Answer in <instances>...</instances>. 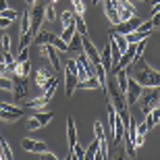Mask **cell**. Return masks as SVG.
<instances>
[{"label": "cell", "mask_w": 160, "mask_h": 160, "mask_svg": "<svg viewBox=\"0 0 160 160\" xmlns=\"http://www.w3.org/2000/svg\"><path fill=\"white\" fill-rule=\"evenodd\" d=\"M133 79H135L143 89H148V88H160V73L156 71V69H152L148 62H142V65L137 67L135 73H133Z\"/></svg>", "instance_id": "cell-1"}, {"label": "cell", "mask_w": 160, "mask_h": 160, "mask_svg": "<svg viewBox=\"0 0 160 160\" xmlns=\"http://www.w3.org/2000/svg\"><path fill=\"white\" fill-rule=\"evenodd\" d=\"M139 108H142V112L143 114H148L152 112L156 106H158V102H160V92L158 88H148L146 92H142V96H139Z\"/></svg>", "instance_id": "cell-2"}, {"label": "cell", "mask_w": 160, "mask_h": 160, "mask_svg": "<svg viewBox=\"0 0 160 160\" xmlns=\"http://www.w3.org/2000/svg\"><path fill=\"white\" fill-rule=\"evenodd\" d=\"M65 88H67V96L71 98L75 94V89H77V83H79V77H77V65H75V60H67L65 65Z\"/></svg>", "instance_id": "cell-3"}, {"label": "cell", "mask_w": 160, "mask_h": 160, "mask_svg": "<svg viewBox=\"0 0 160 160\" xmlns=\"http://www.w3.org/2000/svg\"><path fill=\"white\" fill-rule=\"evenodd\" d=\"M44 23V6L42 4H33V8H29V31L27 33H38Z\"/></svg>", "instance_id": "cell-4"}, {"label": "cell", "mask_w": 160, "mask_h": 160, "mask_svg": "<svg viewBox=\"0 0 160 160\" xmlns=\"http://www.w3.org/2000/svg\"><path fill=\"white\" fill-rule=\"evenodd\" d=\"M139 23H142L139 17H131V19H127V21H121V23L112 25L108 33H123V36H127V33H131V31H135L137 27H139Z\"/></svg>", "instance_id": "cell-5"}, {"label": "cell", "mask_w": 160, "mask_h": 160, "mask_svg": "<svg viewBox=\"0 0 160 160\" xmlns=\"http://www.w3.org/2000/svg\"><path fill=\"white\" fill-rule=\"evenodd\" d=\"M94 135H96V142H98V154H102L106 158L108 156V139H106V133H104V125L100 121L94 123Z\"/></svg>", "instance_id": "cell-6"}, {"label": "cell", "mask_w": 160, "mask_h": 160, "mask_svg": "<svg viewBox=\"0 0 160 160\" xmlns=\"http://www.w3.org/2000/svg\"><path fill=\"white\" fill-rule=\"evenodd\" d=\"M54 114L52 112H48V110H42V112H36L33 117H31L29 121H27V129L29 131H36L40 129V127H44V125H48L50 121H52Z\"/></svg>", "instance_id": "cell-7"}, {"label": "cell", "mask_w": 160, "mask_h": 160, "mask_svg": "<svg viewBox=\"0 0 160 160\" xmlns=\"http://www.w3.org/2000/svg\"><path fill=\"white\" fill-rule=\"evenodd\" d=\"M40 54H42V56H46V58L50 60V65H52L54 71H58V69H60V56H58V50H56L52 44L40 46Z\"/></svg>", "instance_id": "cell-8"}, {"label": "cell", "mask_w": 160, "mask_h": 160, "mask_svg": "<svg viewBox=\"0 0 160 160\" xmlns=\"http://www.w3.org/2000/svg\"><path fill=\"white\" fill-rule=\"evenodd\" d=\"M143 88L139 85V83L135 81L133 77H129V83H127V92H125V100H127V104H133V102L139 100V96H142Z\"/></svg>", "instance_id": "cell-9"}, {"label": "cell", "mask_w": 160, "mask_h": 160, "mask_svg": "<svg viewBox=\"0 0 160 160\" xmlns=\"http://www.w3.org/2000/svg\"><path fill=\"white\" fill-rule=\"evenodd\" d=\"M12 96L17 102L27 96V77H12Z\"/></svg>", "instance_id": "cell-10"}, {"label": "cell", "mask_w": 160, "mask_h": 160, "mask_svg": "<svg viewBox=\"0 0 160 160\" xmlns=\"http://www.w3.org/2000/svg\"><path fill=\"white\" fill-rule=\"evenodd\" d=\"M54 75V69L52 71H50V69H48V67H40V69H36V71H33V83H36L38 88H46V83H48V79L52 77Z\"/></svg>", "instance_id": "cell-11"}, {"label": "cell", "mask_w": 160, "mask_h": 160, "mask_svg": "<svg viewBox=\"0 0 160 160\" xmlns=\"http://www.w3.org/2000/svg\"><path fill=\"white\" fill-rule=\"evenodd\" d=\"M21 146H23V150L33 152V154H42V152L48 150V146L44 142H36V139H31V137H25L23 142H21Z\"/></svg>", "instance_id": "cell-12"}, {"label": "cell", "mask_w": 160, "mask_h": 160, "mask_svg": "<svg viewBox=\"0 0 160 160\" xmlns=\"http://www.w3.org/2000/svg\"><path fill=\"white\" fill-rule=\"evenodd\" d=\"M54 38H56V33H52V31H48V29H40L36 33V38H33V44L36 46H46V44H52Z\"/></svg>", "instance_id": "cell-13"}, {"label": "cell", "mask_w": 160, "mask_h": 160, "mask_svg": "<svg viewBox=\"0 0 160 160\" xmlns=\"http://www.w3.org/2000/svg\"><path fill=\"white\" fill-rule=\"evenodd\" d=\"M67 137H69V148H73L77 143V123L73 117L67 119Z\"/></svg>", "instance_id": "cell-14"}, {"label": "cell", "mask_w": 160, "mask_h": 160, "mask_svg": "<svg viewBox=\"0 0 160 160\" xmlns=\"http://www.w3.org/2000/svg\"><path fill=\"white\" fill-rule=\"evenodd\" d=\"M143 123H146L148 131H150V129H154L156 125L160 123V108L156 106L154 110H152V112H148V114H146V121H143Z\"/></svg>", "instance_id": "cell-15"}, {"label": "cell", "mask_w": 160, "mask_h": 160, "mask_svg": "<svg viewBox=\"0 0 160 160\" xmlns=\"http://www.w3.org/2000/svg\"><path fill=\"white\" fill-rule=\"evenodd\" d=\"M56 88H58V77H56V75H52V77L48 79V83H46V88H44V98H46V100H50V98H52L54 96V92H56Z\"/></svg>", "instance_id": "cell-16"}, {"label": "cell", "mask_w": 160, "mask_h": 160, "mask_svg": "<svg viewBox=\"0 0 160 160\" xmlns=\"http://www.w3.org/2000/svg\"><path fill=\"white\" fill-rule=\"evenodd\" d=\"M50 100H46L44 96L40 98H33V100H25V108H31V110H42V108H46V104Z\"/></svg>", "instance_id": "cell-17"}, {"label": "cell", "mask_w": 160, "mask_h": 160, "mask_svg": "<svg viewBox=\"0 0 160 160\" xmlns=\"http://www.w3.org/2000/svg\"><path fill=\"white\" fill-rule=\"evenodd\" d=\"M83 36H79L77 31H75V33H73V38H71V42H69V44H67V46H69V50H73V52H81L83 50Z\"/></svg>", "instance_id": "cell-18"}, {"label": "cell", "mask_w": 160, "mask_h": 160, "mask_svg": "<svg viewBox=\"0 0 160 160\" xmlns=\"http://www.w3.org/2000/svg\"><path fill=\"white\" fill-rule=\"evenodd\" d=\"M77 89H100V81H98V77H89L85 81H79Z\"/></svg>", "instance_id": "cell-19"}, {"label": "cell", "mask_w": 160, "mask_h": 160, "mask_svg": "<svg viewBox=\"0 0 160 160\" xmlns=\"http://www.w3.org/2000/svg\"><path fill=\"white\" fill-rule=\"evenodd\" d=\"M146 38H150V33H142V31H131V33H127L125 36V40H127V44H137V42L146 40Z\"/></svg>", "instance_id": "cell-20"}, {"label": "cell", "mask_w": 160, "mask_h": 160, "mask_svg": "<svg viewBox=\"0 0 160 160\" xmlns=\"http://www.w3.org/2000/svg\"><path fill=\"white\" fill-rule=\"evenodd\" d=\"M100 60H102V65H104V69H110V71H112V56H110V46H108V44H106V48L102 50Z\"/></svg>", "instance_id": "cell-21"}, {"label": "cell", "mask_w": 160, "mask_h": 160, "mask_svg": "<svg viewBox=\"0 0 160 160\" xmlns=\"http://www.w3.org/2000/svg\"><path fill=\"white\" fill-rule=\"evenodd\" d=\"M60 21H62V29L75 25V12H73V11H65L62 15H60Z\"/></svg>", "instance_id": "cell-22"}, {"label": "cell", "mask_w": 160, "mask_h": 160, "mask_svg": "<svg viewBox=\"0 0 160 160\" xmlns=\"http://www.w3.org/2000/svg\"><path fill=\"white\" fill-rule=\"evenodd\" d=\"M110 38L114 40V44L119 46L121 54H123L125 50H127V46H129V44H127V40H125V36H123V33H110Z\"/></svg>", "instance_id": "cell-23"}, {"label": "cell", "mask_w": 160, "mask_h": 160, "mask_svg": "<svg viewBox=\"0 0 160 160\" xmlns=\"http://www.w3.org/2000/svg\"><path fill=\"white\" fill-rule=\"evenodd\" d=\"M0 108L2 110H8V112L17 114V117H23V108H19L17 104H8V102H0Z\"/></svg>", "instance_id": "cell-24"}, {"label": "cell", "mask_w": 160, "mask_h": 160, "mask_svg": "<svg viewBox=\"0 0 160 160\" xmlns=\"http://www.w3.org/2000/svg\"><path fill=\"white\" fill-rule=\"evenodd\" d=\"M75 29H77L79 36H88V25H85L83 17H77V15H75Z\"/></svg>", "instance_id": "cell-25"}, {"label": "cell", "mask_w": 160, "mask_h": 160, "mask_svg": "<svg viewBox=\"0 0 160 160\" xmlns=\"http://www.w3.org/2000/svg\"><path fill=\"white\" fill-rule=\"evenodd\" d=\"M21 117H17V114H12V112H8V110H2L0 108V121L2 123H15V121H19Z\"/></svg>", "instance_id": "cell-26"}, {"label": "cell", "mask_w": 160, "mask_h": 160, "mask_svg": "<svg viewBox=\"0 0 160 160\" xmlns=\"http://www.w3.org/2000/svg\"><path fill=\"white\" fill-rule=\"evenodd\" d=\"M73 2V12L77 15V17H83L85 15V4H83V0H71Z\"/></svg>", "instance_id": "cell-27"}, {"label": "cell", "mask_w": 160, "mask_h": 160, "mask_svg": "<svg viewBox=\"0 0 160 160\" xmlns=\"http://www.w3.org/2000/svg\"><path fill=\"white\" fill-rule=\"evenodd\" d=\"M54 19H56V11H54V6L52 4L44 6V21H50V23H52Z\"/></svg>", "instance_id": "cell-28"}, {"label": "cell", "mask_w": 160, "mask_h": 160, "mask_svg": "<svg viewBox=\"0 0 160 160\" xmlns=\"http://www.w3.org/2000/svg\"><path fill=\"white\" fill-rule=\"evenodd\" d=\"M27 31H29V11L21 15V33H27Z\"/></svg>", "instance_id": "cell-29"}, {"label": "cell", "mask_w": 160, "mask_h": 160, "mask_svg": "<svg viewBox=\"0 0 160 160\" xmlns=\"http://www.w3.org/2000/svg\"><path fill=\"white\" fill-rule=\"evenodd\" d=\"M0 44H2V52H11L12 40H11V36H8V33H4V36L0 38Z\"/></svg>", "instance_id": "cell-30"}, {"label": "cell", "mask_w": 160, "mask_h": 160, "mask_svg": "<svg viewBox=\"0 0 160 160\" xmlns=\"http://www.w3.org/2000/svg\"><path fill=\"white\" fill-rule=\"evenodd\" d=\"M31 40H33V36H31V33H23V36H21V42H19V50L27 48L31 44Z\"/></svg>", "instance_id": "cell-31"}, {"label": "cell", "mask_w": 160, "mask_h": 160, "mask_svg": "<svg viewBox=\"0 0 160 160\" xmlns=\"http://www.w3.org/2000/svg\"><path fill=\"white\" fill-rule=\"evenodd\" d=\"M0 89L12 92V79L11 77H0Z\"/></svg>", "instance_id": "cell-32"}, {"label": "cell", "mask_w": 160, "mask_h": 160, "mask_svg": "<svg viewBox=\"0 0 160 160\" xmlns=\"http://www.w3.org/2000/svg\"><path fill=\"white\" fill-rule=\"evenodd\" d=\"M52 46L56 48V50H62V52H67V50H69V46H67V44H65V42H62V40H60L58 36L54 38V42H52Z\"/></svg>", "instance_id": "cell-33"}, {"label": "cell", "mask_w": 160, "mask_h": 160, "mask_svg": "<svg viewBox=\"0 0 160 160\" xmlns=\"http://www.w3.org/2000/svg\"><path fill=\"white\" fill-rule=\"evenodd\" d=\"M152 27H154V25H152V21H142V23H139V27H137V31H142V33H150V31H152Z\"/></svg>", "instance_id": "cell-34"}, {"label": "cell", "mask_w": 160, "mask_h": 160, "mask_svg": "<svg viewBox=\"0 0 160 160\" xmlns=\"http://www.w3.org/2000/svg\"><path fill=\"white\" fill-rule=\"evenodd\" d=\"M0 17H6V19H11V21H15V19H17V11H12V8H4V11L0 12Z\"/></svg>", "instance_id": "cell-35"}, {"label": "cell", "mask_w": 160, "mask_h": 160, "mask_svg": "<svg viewBox=\"0 0 160 160\" xmlns=\"http://www.w3.org/2000/svg\"><path fill=\"white\" fill-rule=\"evenodd\" d=\"M40 158H42V160H60L56 154H52V152H48V150H46V152H42V154H40Z\"/></svg>", "instance_id": "cell-36"}, {"label": "cell", "mask_w": 160, "mask_h": 160, "mask_svg": "<svg viewBox=\"0 0 160 160\" xmlns=\"http://www.w3.org/2000/svg\"><path fill=\"white\" fill-rule=\"evenodd\" d=\"M25 60H29V52H27V48H23L17 56V62H25Z\"/></svg>", "instance_id": "cell-37"}, {"label": "cell", "mask_w": 160, "mask_h": 160, "mask_svg": "<svg viewBox=\"0 0 160 160\" xmlns=\"http://www.w3.org/2000/svg\"><path fill=\"white\" fill-rule=\"evenodd\" d=\"M15 60H17V58H15V56H12L11 52H4V62H6V67H8V65H12Z\"/></svg>", "instance_id": "cell-38"}, {"label": "cell", "mask_w": 160, "mask_h": 160, "mask_svg": "<svg viewBox=\"0 0 160 160\" xmlns=\"http://www.w3.org/2000/svg\"><path fill=\"white\" fill-rule=\"evenodd\" d=\"M11 23H12L11 19H6V17H0V29H6V27H8Z\"/></svg>", "instance_id": "cell-39"}, {"label": "cell", "mask_w": 160, "mask_h": 160, "mask_svg": "<svg viewBox=\"0 0 160 160\" xmlns=\"http://www.w3.org/2000/svg\"><path fill=\"white\" fill-rule=\"evenodd\" d=\"M8 75V67H6V62H0V77H6Z\"/></svg>", "instance_id": "cell-40"}, {"label": "cell", "mask_w": 160, "mask_h": 160, "mask_svg": "<svg viewBox=\"0 0 160 160\" xmlns=\"http://www.w3.org/2000/svg\"><path fill=\"white\" fill-rule=\"evenodd\" d=\"M152 25H154V27H160V12H154V17H152Z\"/></svg>", "instance_id": "cell-41"}, {"label": "cell", "mask_w": 160, "mask_h": 160, "mask_svg": "<svg viewBox=\"0 0 160 160\" xmlns=\"http://www.w3.org/2000/svg\"><path fill=\"white\" fill-rule=\"evenodd\" d=\"M110 160H127V156H125V152H117V156H112Z\"/></svg>", "instance_id": "cell-42"}, {"label": "cell", "mask_w": 160, "mask_h": 160, "mask_svg": "<svg viewBox=\"0 0 160 160\" xmlns=\"http://www.w3.org/2000/svg\"><path fill=\"white\" fill-rule=\"evenodd\" d=\"M4 8H8V0H0V12L4 11Z\"/></svg>", "instance_id": "cell-43"}, {"label": "cell", "mask_w": 160, "mask_h": 160, "mask_svg": "<svg viewBox=\"0 0 160 160\" xmlns=\"http://www.w3.org/2000/svg\"><path fill=\"white\" fill-rule=\"evenodd\" d=\"M152 6H154V12H160V2L158 4H152Z\"/></svg>", "instance_id": "cell-44"}, {"label": "cell", "mask_w": 160, "mask_h": 160, "mask_svg": "<svg viewBox=\"0 0 160 160\" xmlns=\"http://www.w3.org/2000/svg\"><path fill=\"white\" fill-rule=\"evenodd\" d=\"M0 62H4V52H0Z\"/></svg>", "instance_id": "cell-45"}, {"label": "cell", "mask_w": 160, "mask_h": 160, "mask_svg": "<svg viewBox=\"0 0 160 160\" xmlns=\"http://www.w3.org/2000/svg\"><path fill=\"white\" fill-rule=\"evenodd\" d=\"M25 2H27L29 6H33V2H36V0H25Z\"/></svg>", "instance_id": "cell-46"}, {"label": "cell", "mask_w": 160, "mask_h": 160, "mask_svg": "<svg viewBox=\"0 0 160 160\" xmlns=\"http://www.w3.org/2000/svg\"><path fill=\"white\" fill-rule=\"evenodd\" d=\"M92 2H94V4H100V0H92Z\"/></svg>", "instance_id": "cell-47"}, {"label": "cell", "mask_w": 160, "mask_h": 160, "mask_svg": "<svg viewBox=\"0 0 160 160\" xmlns=\"http://www.w3.org/2000/svg\"><path fill=\"white\" fill-rule=\"evenodd\" d=\"M50 2H52V4H54V2H58V0H50Z\"/></svg>", "instance_id": "cell-48"}, {"label": "cell", "mask_w": 160, "mask_h": 160, "mask_svg": "<svg viewBox=\"0 0 160 160\" xmlns=\"http://www.w3.org/2000/svg\"><path fill=\"white\" fill-rule=\"evenodd\" d=\"M67 160H71V158H67Z\"/></svg>", "instance_id": "cell-49"}, {"label": "cell", "mask_w": 160, "mask_h": 160, "mask_svg": "<svg viewBox=\"0 0 160 160\" xmlns=\"http://www.w3.org/2000/svg\"><path fill=\"white\" fill-rule=\"evenodd\" d=\"M158 104H160V102H158ZM158 108H160V106H158Z\"/></svg>", "instance_id": "cell-50"}]
</instances>
